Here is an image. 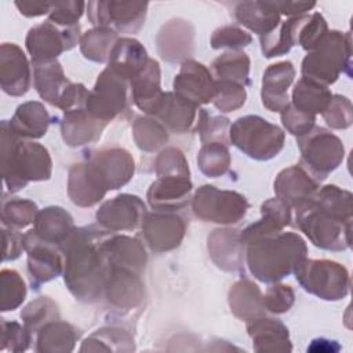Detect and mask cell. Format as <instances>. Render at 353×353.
I'll return each instance as SVG.
<instances>
[{
  "mask_svg": "<svg viewBox=\"0 0 353 353\" xmlns=\"http://www.w3.org/2000/svg\"><path fill=\"white\" fill-rule=\"evenodd\" d=\"M268 4L279 14L290 15L292 18L301 17L316 6L314 1H268Z\"/></svg>",
  "mask_w": 353,
  "mask_h": 353,
  "instance_id": "cell-54",
  "label": "cell"
},
{
  "mask_svg": "<svg viewBox=\"0 0 353 353\" xmlns=\"http://www.w3.org/2000/svg\"><path fill=\"white\" fill-rule=\"evenodd\" d=\"M196 108V105L176 94L165 92L163 94L161 102L154 116L160 119L165 128H170L174 132H186L194 123Z\"/></svg>",
  "mask_w": 353,
  "mask_h": 353,
  "instance_id": "cell-28",
  "label": "cell"
},
{
  "mask_svg": "<svg viewBox=\"0 0 353 353\" xmlns=\"http://www.w3.org/2000/svg\"><path fill=\"white\" fill-rule=\"evenodd\" d=\"M281 120L284 127L294 135L302 137L312 131L314 125V116L296 109L292 105H287L281 110Z\"/></svg>",
  "mask_w": 353,
  "mask_h": 353,
  "instance_id": "cell-49",
  "label": "cell"
},
{
  "mask_svg": "<svg viewBox=\"0 0 353 353\" xmlns=\"http://www.w3.org/2000/svg\"><path fill=\"white\" fill-rule=\"evenodd\" d=\"M313 203L320 211L341 222L352 221V193L345 189L335 185L323 186L316 192Z\"/></svg>",
  "mask_w": 353,
  "mask_h": 353,
  "instance_id": "cell-34",
  "label": "cell"
},
{
  "mask_svg": "<svg viewBox=\"0 0 353 353\" xmlns=\"http://www.w3.org/2000/svg\"><path fill=\"white\" fill-rule=\"evenodd\" d=\"M0 77L4 92L18 97L29 88L30 72L23 51L12 43H4L0 54Z\"/></svg>",
  "mask_w": 353,
  "mask_h": 353,
  "instance_id": "cell-19",
  "label": "cell"
},
{
  "mask_svg": "<svg viewBox=\"0 0 353 353\" xmlns=\"http://www.w3.org/2000/svg\"><path fill=\"white\" fill-rule=\"evenodd\" d=\"M130 81L135 105L145 113L154 114L164 94L160 88L159 63L149 58L146 65L132 79H130Z\"/></svg>",
  "mask_w": 353,
  "mask_h": 353,
  "instance_id": "cell-23",
  "label": "cell"
},
{
  "mask_svg": "<svg viewBox=\"0 0 353 353\" xmlns=\"http://www.w3.org/2000/svg\"><path fill=\"white\" fill-rule=\"evenodd\" d=\"M291 208L279 199H270L262 204V215L265 219L273 222L274 225L284 228L290 225Z\"/></svg>",
  "mask_w": 353,
  "mask_h": 353,
  "instance_id": "cell-53",
  "label": "cell"
},
{
  "mask_svg": "<svg viewBox=\"0 0 353 353\" xmlns=\"http://www.w3.org/2000/svg\"><path fill=\"white\" fill-rule=\"evenodd\" d=\"M23 248L29 252L28 269L34 288L59 276L62 272V259L52 248V244L43 241L30 230L23 236Z\"/></svg>",
  "mask_w": 353,
  "mask_h": 353,
  "instance_id": "cell-17",
  "label": "cell"
},
{
  "mask_svg": "<svg viewBox=\"0 0 353 353\" xmlns=\"http://www.w3.org/2000/svg\"><path fill=\"white\" fill-rule=\"evenodd\" d=\"M294 272L299 284L321 299L338 301L349 292V272L338 262L303 258L294 268Z\"/></svg>",
  "mask_w": 353,
  "mask_h": 353,
  "instance_id": "cell-7",
  "label": "cell"
},
{
  "mask_svg": "<svg viewBox=\"0 0 353 353\" xmlns=\"http://www.w3.org/2000/svg\"><path fill=\"white\" fill-rule=\"evenodd\" d=\"M186 229L185 221L171 211L146 214L142 230L146 243L156 252H164L178 247Z\"/></svg>",
  "mask_w": 353,
  "mask_h": 353,
  "instance_id": "cell-14",
  "label": "cell"
},
{
  "mask_svg": "<svg viewBox=\"0 0 353 353\" xmlns=\"http://www.w3.org/2000/svg\"><path fill=\"white\" fill-rule=\"evenodd\" d=\"M3 240H4V261L7 259H15L19 256L22 248H23V237L15 233V230H6L3 229Z\"/></svg>",
  "mask_w": 353,
  "mask_h": 353,
  "instance_id": "cell-55",
  "label": "cell"
},
{
  "mask_svg": "<svg viewBox=\"0 0 353 353\" xmlns=\"http://www.w3.org/2000/svg\"><path fill=\"white\" fill-rule=\"evenodd\" d=\"M134 138L139 149L145 152H154L163 146L167 139V128L150 117H138L132 127Z\"/></svg>",
  "mask_w": 353,
  "mask_h": 353,
  "instance_id": "cell-39",
  "label": "cell"
},
{
  "mask_svg": "<svg viewBox=\"0 0 353 353\" xmlns=\"http://www.w3.org/2000/svg\"><path fill=\"white\" fill-rule=\"evenodd\" d=\"M229 125V120L226 117H211L205 112H201V117L199 119V132L201 135V141L205 143L210 142H222L225 143V132Z\"/></svg>",
  "mask_w": 353,
  "mask_h": 353,
  "instance_id": "cell-52",
  "label": "cell"
},
{
  "mask_svg": "<svg viewBox=\"0 0 353 353\" xmlns=\"http://www.w3.org/2000/svg\"><path fill=\"white\" fill-rule=\"evenodd\" d=\"M296 222L316 247L331 251L350 247L352 221L341 222L320 211L313 201L296 210Z\"/></svg>",
  "mask_w": 353,
  "mask_h": 353,
  "instance_id": "cell-8",
  "label": "cell"
},
{
  "mask_svg": "<svg viewBox=\"0 0 353 353\" xmlns=\"http://www.w3.org/2000/svg\"><path fill=\"white\" fill-rule=\"evenodd\" d=\"M119 36L106 28H92L80 37V50L83 55L94 62L109 61L110 51Z\"/></svg>",
  "mask_w": 353,
  "mask_h": 353,
  "instance_id": "cell-37",
  "label": "cell"
},
{
  "mask_svg": "<svg viewBox=\"0 0 353 353\" xmlns=\"http://www.w3.org/2000/svg\"><path fill=\"white\" fill-rule=\"evenodd\" d=\"M50 114L40 102H25L18 106L10 121V128L18 137L40 138L47 132Z\"/></svg>",
  "mask_w": 353,
  "mask_h": 353,
  "instance_id": "cell-30",
  "label": "cell"
},
{
  "mask_svg": "<svg viewBox=\"0 0 353 353\" xmlns=\"http://www.w3.org/2000/svg\"><path fill=\"white\" fill-rule=\"evenodd\" d=\"M148 59L146 50L138 40L121 37L110 51L108 68L130 80L146 65Z\"/></svg>",
  "mask_w": 353,
  "mask_h": 353,
  "instance_id": "cell-25",
  "label": "cell"
},
{
  "mask_svg": "<svg viewBox=\"0 0 353 353\" xmlns=\"http://www.w3.org/2000/svg\"><path fill=\"white\" fill-rule=\"evenodd\" d=\"M229 303L233 313L240 319H255L263 307L259 288L248 280H240L230 288Z\"/></svg>",
  "mask_w": 353,
  "mask_h": 353,
  "instance_id": "cell-35",
  "label": "cell"
},
{
  "mask_svg": "<svg viewBox=\"0 0 353 353\" xmlns=\"http://www.w3.org/2000/svg\"><path fill=\"white\" fill-rule=\"evenodd\" d=\"M325 123L335 130L347 128L353 120L352 103L346 97L332 95L328 106L321 113Z\"/></svg>",
  "mask_w": 353,
  "mask_h": 353,
  "instance_id": "cell-45",
  "label": "cell"
},
{
  "mask_svg": "<svg viewBox=\"0 0 353 353\" xmlns=\"http://www.w3.org/2000/svg\"><path fill=\"white\" fill-rule=\"evenodd\" d=\"M1 163L6 185L11 192L26 186L29 181H44L51 175L48 150L36 142H21L18 135L3 121Z\"/></svg>",
  "mask_w": 353,
  "mask_h": 353,
  "instance_id": "cell-4",
  "label": "cell"
},
{
  "mask_svg": "<svg viewBox=\"0 0 353 353\" xmlns=\"http://www.w3.org/2000/svg\"><path fill=\"white\" fill-rule=\"evenodd\" d=\"M274 192L277 199L285 203L290 208L299 207L313 201L317 183L298 165L283 170L274 181Z\"/></svg>",
  "mask_w": 353,
  "mask_h": 353,
  "instance_id": "cell-18",
  "label": "cell"
},
{
  "mask_svg": "<svg viewBox=\"0 0 353 353\" xmlns=\"http://www.w3.org/2000/svg\"><path fill=\"white\" fill-rule=\"evenodd\" d=\"M230 141L247 156L269 160L283 149L284 132L259 116H244L232 124Z\"/></svg>",
  "mask_w": 353,
  "mask_h": 353,
  "instance_id": "cell-6",
  "label": "cell"
},
{
  "mask_svg": "<svg viewBox=\"0 0 353 353\" xmlns=\"http://www.w3.org/2000/svg\"><path fill=\"white\" fill-rule=\"evenodd\" d=\"M79 40V25L58 26L50 21L29 29L26 48L33 62L55 59L61 52L70 50Z\"/></svg>",
  "mask_w": 353,
  "mask_h": 353,
  "instance_id": "cell-13",
  "label": "cell"
},
{
  "mask_svg": "<svg viewBox=\"0 0 353 353\" xmlns=\"http://www.w3.org/2000/svg\"><path fill=\"white\" fill-rule=\"evenodd\" d=\"M237 22L261 37L272 33L280 23V14L268 1H241L234 7Z\"/></svg>",
  "mask_w": 353,
  "mask_h": 353,
  "instance_id": "cell-26",
  "label": "cell"
},
{
  "mask_svg": "<svg viewBox=\"0 0 353 353\" xmlns=\"http://www.w3.org/2000/svg\"><path fill=\"white\" fill-rule=\"evenodd\" d=\"M328 26L320 12L312 15H303V19L298 29L296 44H301L303 50L313 51L321 39L327 34Z\"/></svg>",
  "mask_w": 353,
  "mask_h": 353,
  "instance_id": "cell-41",
  "label": "cell"
},
{
  "mask_svg": "<svg viewBox=\"0 0 353 353\" xmlns=\"http://www.w3.org/2000/svg\"><path fill=\"white\" fill-rule=\"evenodd\" d=\"M146 1H88L87 17L95 28H106L116 33H135L145 23Z\"/></svg>",
  "mask_w": 353,
  "mask_h": 353,
  "instance_id": "cell-9",
  "label": "cell"
},
{
  "mask_svg": "<svg viewBox=\"0 0 353 353\" xmlns=\"http://www.w3.org/2000/svg\"><path fill=\"white\" fill-rule=\"evenodd\" d=\"M26 295L25 283L15 270L4 269L1 272V307L12 310L21 305Z\"/></svg>",
  "mask_w": 353,
  "mask_h": 353,
  "instance_id": "cell-44",
  "label": "cell"
},
{
  "mask_svg": "<svg viewBox=\"0 0 353 353\" xmlns=\"http://www.w3.org/2000/svg\"><path fill=\"white\" fill-rule=\"evenodd\" d=\"M283 228L262 218L240 234L247 244V265L261 281H277L288 276L306 258V244L295 233L281 232Z\"/></svg>",
  "mask_w": 353,
  "mask_h": 353,
  "instance_id": "cell-1",
  "label": "cell"
},
{
  "mask_svg": "<svg viewBox=\"0 0 353 353\" xmlns=\"http://www.w3.org/2000/svg\"><path fill=\"white\" fill-rule=\"evenodd\" d=\"M34 65V84L39 95L58 106L59 99L68 85L70 84L63 74L61 63L57 59L33 62Z\"/></svg>",
  "mask_w": 353,
  "mask_h": 353,
  "instance_id": "cell-29",
  "label": "cell"
},
{
  "mask_svg": "<svg viewBox=\"0 0 353 353\" xmlns=\"http://www.w3.org/2000/svg\"><path fill=\"white\" fill-rule=\"evenodd\" d=\"M134 174V160L121 148L94 152L87 163L74 164L69 172L68 192L80 207L97 204L108 190L125 185Z\"/></svg>",
  "mask_w": 353,
  "mask_h": 353,
  "instance_id": "cell-3",
  "label": "cell"
},
{
  "mask_svg": "<svg viewBox=\"0 0 353 353\" xmlns=\"http://www.w3.org/2000/svg\"><path fill=\"white\" fill-rule=\"evenodd\" d=\"M21 316L23 317L28 327L36 328L40 323L47 321L46 319L58 316V310H57V305L51 299L41 296L34 302L29 303Z\"/></svg>",
  "mask_w": 353,
  "mask_h": 353,
  "instance_id": "cell-51",
  "label": "cell"
},
{
  "mask_svg": "<svg viewBox=\"0 0 353 353\" xmlns=\"http://www.w3.org/2000/svg\"><path fill=\"white\" fill-rule=\"evenodd\" d=\"M87 3L66 0V1H52L51 10L48 12V21L58 26H76L77 21L83 15Z\"/></svg>",
  "mask_w": 353,
  "mask_h": 353,
  "instance_id": "cell-46",
  "label": "cell"
},
{
  "mask_svg": "<svg viewBox=\"0 0 353 353\" xmlns=\"http://www.w3.org/2000/svg\"><path fill=\"white\" fill-rule=\"evenodd\" d=\"M103 291L109 302L120 307L137 306L143 298L139 273L123 268H108Z\"/></svg>",
  "mask_w": 353,
  "mask_h": 353,
  "instance_id": "cell-20",
  "label": "cell"
},
{
  "mask_svg": "<svg viewBox=\"0 0 353 353\" xmlns=\"http://www.w3.org/2000/svg\"><path fill=\"white\" fill-rule=\"evenodd\" d=\"M212 102L221 112H233L241 108L245 102L244 85L232 81H215Z\"/></svg>",
  "mask_w": 353,
  "mask_h": 353,
  "instance_id": "cell-43",
  "label": "cell"
},
{
  "mask_svg": "<svg viewBox=\"0 0 353 353\" xmlns=\"http://www.w3.org/2000/svg\"><path fill=\"white\" fill-rule=\"evenodd\" d=\"M350 33L327 32L317 47L303 58L302 74L323 85L336 81L341 73L350 69Z\"/></svg>",
  "mask_w": 353,
  "mask_h": 353,
  "instance_id": "cell-5",
  "label": "cell"
},
{
  "mask_svg": "<svg viewBox=\"0 0 353 353\" xmlns=\"http://www.w3.org/2000/svg\"><path fill=\"white\" fill-rule=\"evenodd\" d=\"M298 145L302 161L320 179L334 171L345 156L342 141L321 127L299 137Z\"/></svg>",
  "mask_w": 353,
  "mask_h": 353,
  "instance_id": "cell-10",
  "label": "cell"
},
{
  "mask_svg": "<svg viewBox=\"0 0 353 353\" xmlns=\"http://www.w3.org/2000/svg\"><path fill=\"white\" fill-rule=\"evenodd\" d=\"M37 207L30 200L14 199L3 204V223L10 228H25L36 219Z\"/></svg>",
  "mask_w": 353,
  "mask_h": 353,
  "instance_id": "cell-42",
  "label": "cell"
},
{
  "mask_svg": "<svg viewBox=\"0 0 353 353\" xmlns=\"http://www.w3.org/2000/svg\"><path fill=\"white\" fill-rule=\"evenodd\" d=\"M212 70L218 81H232L244 85L248 81L250 58L243 51H229L212 62Z\"/></svg>",
  "mask_w": 353,
  "mask_h": 353,
  "instance_id": "cell-38",
  "label": "cell"
},
{
  "mask_svg": "<svg viewBox=\"0 0 353 353\" xmlns=\"http://www.w3.org/2000/svg\"><path fill=\"white\" fill-rule=\"evenodd\" d=\"M196 216L215 223H236L247 212V200L230 190H219L211 185L201 186L193 197Z\"/></svg>",
  "mask_w": 353,
  "mask_h": 353,
  "instance_id": "cell-11",
  "label": "cell"
},
{
  "mask_svg": "<svg viewBox=\"0 0 353 353\" xmlns=\"http://www.w3.org/2000/svg\"><path fill=\"white\" fill-rule=\"evenodd\" d=\"M105 121L94 117L87 109L65 112L61 123L62 138L69 146H81L99 138Z\"/></svg>",
  "mask_w": 353,
  "mask_h": 353,
  "instance_id": "cell-24",
  "label": "cell"
},
{
  "mask_svg": "<svg viewBox=\"0 0 353 353\" xmlns=\"http://www.w3.org/2000/svg\"><path fill=\"white\" fill-rule=\"evenodd\" d=\"M128 105V80L106 68L90 92L85 109L94 117L108 123Z\"/></svg>",
  "mask_w": 353,
  "mask_h": 353,
  "instance_id": "cell-12",
  "label": "cell"
},
{
  "mask_svg": "<svg viewBox=\"0 0 353 353\" xmlns=\"http://www.w3.org/2000/svg\"><path fill=\"white\" fill-rule=\"evenodd\" d=\"M18 11L25 17H40L50 12L52 1H15Z\"/></svg>",
  "mask_w": 353,
  "mask_h": 353,
  "instance_id": "cell-56",
  "label": "cell"
},
{
  "mask_svg": "<svg viewBox=\"0 0 353 353\" xmlns=\"http://www.w3.org/2000/svg\"><path fill=\"white\" fill-rule=\"evenodd\" d=\"M251 34L234 25H225L214 30L211 36L212 48H240L251 43Z\"/></svg>",
  "mask_w": 353,
  "mask_h": 353,
  "instance_id": "cell-47",
  "label": "cell"
},
{
  "mask_svg": "<svg viewBox=\"0 0 353 353\" xmlns=\"http://www.w3.org/2000/svg\"><path fill=\"white\" fill-rule=\"evenodd\" d=\"M192 190V182L186 175H163L148 190L149 204L157 211H172L185 205Z\"/></svg>",
  "mask_w": 353,
  "mask_h": 353,
  "instance_id": "cell-21",
  "label": "cell"
},
{
  "mask_svg": "<svg viewBox=\"0 0 353 353\" xmlns=\"http://www.w3.org/2000/svg\"><path fill=\"white\" fill-rule=\"evenodd\" d=\"M73 230L72 216L61 207H47L36 215L33 232L46 243L62 244Z\"/></svg>",
  "mask_w": 353,
  "mask_h": 353,
  "instance_id": "cell-27",
  "label": "cell"
},
{
  "mask_svg": "<svg viewBox=\"0 0 353 353\" xmlns=\"http://www.w3.org/2000/svg\"><path fill=\"white\" fill-rule=\"evenodd\" d=\"M156 174L163 175H186L189 176V167L183 153L176 148H167L156 160Z\"/></svg>",
  "mask_w": 353,
  "mask_h": 353,
  "instance_id": "cell-48",
  "label": "cell"
},
{
  "mask_svg": "<svg viewBox=\"0 0 353 353\" xmlns=\"http://www.w3.org/2000/svg\"><path fill=\"white\" fill-rule=\"evenodd\" d=\"M193 39V28L188 21L183 19H172L167 25L161 28L157 36L159 50L161 57L167 61L176 59V44L181 48L182 54L188 51V47L192 46Z\"/></svg>",
  "mask_w": 353,
  "mask_h": 353,
  "instance_id": "cell-33",
  "label": "cell"
},
{
  "mask_svg": "<svg viewBox=\"0 0 353 353\" xmlns=\"http://www.w3.org/2000/svg\"><path fill=\"white\" fill-rule=\"evenodd\" d=\"M241 240L233 230H215L208 237V251L225 270H234L241 263Z\"/></svg>",
  "mask_w": 353,
  "mask_h": 353,
  "instance_id": "cell-31",
  "label": "cell"
},
{
  "mask_svg": "<svg viewBox=\"0 0 353 353\" xmlns=\"http://www.w3.org/2000/svg\"><path fill=\"white\" fill-rule=\"evenodd\" d=\"M145 216V204L132 194H120L97 211L98 222L109 230H132L142 225Z\"/></svg>",
  "mask_w": 353,
  "mask_h": 353,
  "instance_id": "cell-15",
  "label": "cell"
},
{
  "mask_svg": "<svg viewBox=\"0 0 353 353\" xmlns=\"http://www.w3.org/2000/svg\"><path fill=\"white\" fill-rule=\"evenodd\" d=\"M331 98L332 94L327 85L302 77L292 91V106L314 116L316 113L324 112Z\"/></svg>",
  "mask_w": 353,
  "mask_h": 353,
  "instance_id": "cell-32",
  "label": "cell"
},
{
  "mask_svg": "<svg viewBox=\"0 0 353 353\" xmlns=\"http://www.w3.org/2000/svg\"><path fill=\"white\" fill-rule=\"evenodd\" d=\"M174 90L176 95L197 106L212 101L215 81L204 65L189 59L181 65L174 80Z\"/></svg>",
  "mask_w": 353,
  "mask_h": 353,
  "instance_id": "cell-16",
  "label": "cell"
},
{
  "mask_svg": "<svg viewBox=\"0 0 353 353\" xmlns=\"http://www.w3.org/2000/svg\"><path fill=\"white\" fill-rule=\"evenodd\" d=\"M94 228L74 229L62 243L65 252V283L70 292L85 302L97 301L108 274L102 241L109 233Z\"/></svg>",
  "mask_w": 353,
  "mask_h": 353,
  "instance_id": "cell-2",
  "label": "cell"
},
{
  "mask_svg": "<svg viewBox=\"0 0 353 353\" xmlns=\"http://www.w3.org/2000/svg\"><path fill=\"white\" fill-rule=\"evenodd\" d=\"M302 19L303 15L290 18L283 22L277 30L274 29L272 33L261 37L263 55L266 58H272L288 52L290 48L296 44L298 29Z\"/></svg>",
  "mask_w": 353,
  "mask_h": 353,
  "instance_id": "cell-36",
  "label": "cell"
},
{
  "mask_svg": "<svg viewBox=\"0 0 353 353\" xmlns=\"http://www.w3.org/2000/svg\"><path fill=\"white\" fill-rule=\"evenodd\" d=\"M295 76L291 62L283 61L270 65L262 80V102L272 112H281L288 105L287 90Z\"/></svg>",
  "mask_w": 353,
  "mask_h": 353,
  "instance_id": "cell-22",
  "label": "cell"
},
{
  "mask_svg": "<svg viewBox=\"0 0 353 353\" xmlns=\"http://www.w3.org/2000/svg\"><path fill=\"white\" fill-rule=\"evenodd\" d=\"M197 164L207 176H221L230 165L229 150L222 142L205 143L197 156Z\"/></svg>",
  "mask_w": 353,
  "mask_h": 353,
  "instance_id": "cell-40",
  "label": "cell"
},
{
  "mask_svg": "<svg viewBox=\"0 0 353 353\" xmlns=\"http://www.w3.org/2000/svg\"><path fill=\"white\" fill-rule=\"evenodd\" d=\"M263 307L273 313L287 312L294 303V291L290 285L274 284L268 288L265 296H262Z\"/></svg>",
  "mask_w": 353,
  "mask_h": 353,
  "instance_id": "cell-50",
  "label": "cell"
}]
</instances>
